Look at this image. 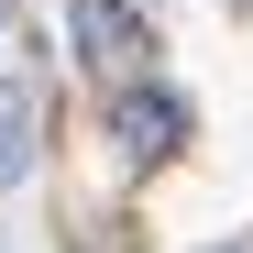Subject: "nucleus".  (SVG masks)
Here are the masks:
<instances>
[{
    "label": "nucleus",
    "mask_w": 253,
    "mask_h": 253,
    "mask_svg": "<svg viewBox=\"0 0 253 253\" xmlns=\"http://www.w3.org/2000/svg\"><path fill=\"white\" fill-rule=\"evenodd\" d=\"M33 154H44V99H33V77H0V198L33 176Z\"/></svg>",
    "instance_id": "obj_2"
},
{
    "label": "nucleus",
    "mask_w": 253,
    "mask_h": 253,
    "mask_svg": "<svg viewBox=\"0 0 253 253\" xmlns=\"http://www.w3.org/2000/svg\"><path fill=\"white\" fill-rule=\"evenodd\" d=\"M110 143L132 154V165H165V154L187 143V99H176V88H143V77H121V88H110Z\"/></svg>",
    "instance_id": "obj_1"
},
{
    "label": "nucleus",
    "mask_w": 253,
    "mask_h": 253,
    "mask_svg": "<svg viewBox=\"0 0 253 253\" xmlns=\"http://www.w3.org/2000/svg\"><path fill=\"white\" fill-rule=\"evenodd\" d=\"M0 33H11V0H0Z\"/></svg>",
    "instance_id": "obj_4"
},
{
    "label": "nucleus",
    "mask_w": 253,
    "mask_h": 253,
    "mask_svg": "<svg viewBox=\"0 0 253 253\" xmlns=\"http://www.w3.org/2000/svg\"><path fill=\"white\" fill-rule=\"evenodd\" d=\"M77 55H88L99 77H121L143 55V33H132V11H121V0H77Z\"/></svg>",
    "instance_id": "obj_3"
}]
</instances>
